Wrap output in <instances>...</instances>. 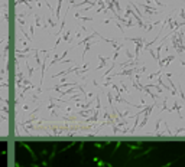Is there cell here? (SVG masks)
<instances>
[{"instance_id": "6da1fadb", "label": "cell", "mask_w": 185, "mask_h": 167, "mask_svg": "<svg viewBox=\"0 0 185 167\" xmlns=\"http://www.w3.org/2000/svg\"><path fill=\"white\" fill-rule=\"evenodd\" d=\"M97 163H98V166H100V167L104 166V161H97Z\"/></svg>"}]
</instances>
